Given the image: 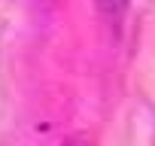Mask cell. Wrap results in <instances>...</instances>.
<instances>
[{
  "label": "cell",
  "instance_id": "1",
  "mask_svg": "<svg viewBox=\"0 0 155 146\" xmlns=\"http://www.w3.org/2000/svg\"><path fill=\"white\" fill-rule=\"evenodd\" d=\"M97 3L107 9V12H113V15H119L125 6H128V0H97Z\"/></svg>",
  "mask_w": 155,
  "mask_h": 146
}]
</instances>
